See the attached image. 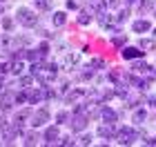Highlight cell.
<instances>
[{
  "label": "cell",
  "instance_id": "obj_42",
  "mask_svg": "<svg viewBox=\"0 0 156 147\" xmlns=\"http://www.w3.org/2000/svg\"><path fill=\"white\" fill-rule=\"evenodd\" d=\"M2 11H5V5H0V16H2Z\"/></svg>",
  "mask_w": 156,
  "mask_h": 147
},
{
  "label": "cell",
  "instance_id": "obj_5",
  "mask_svg": "<svg viewBox=\"0 0 156 147\" xmlns=\"http://www.w3.org/2000/svg\"><path fill=\"white\" fill-rule=\"evenodd\" d=\"M16 105V98L9 89H0V111H9Z\"/></svg>",
  "mask_w": 156,
  "mask_h": 147
},
{
  "label": "cell",
  "instance_id": "obj_23",
  "mask_svg": "<svg viewBox=\"0 0 156 147\" xmlns=\"http://www.w3.org/2000/svg\"><path fill=\"white\" fill-rule=\"evenodd\" d=\"M25 145H38V131H29V134H25Z\"/></svg>",
  "mask_w": 156,
  "mask_h": 147
},
{
  "label": "cell",
  "instance_id": "obj_38",
  "mask_svg": "<svg viewBox=\"0 0 156 147\" xmlns=\"http://www.w3.org/2000/svg\"><path fill=\"white\" fill-rule=\"evenodd\" d=\"M67 9H78V2L76 0H67Z\"/></svg>",
  "mask_w": 156,
  "mask_h": 147
},
{
  "label": "cell",
  "instance_id": "obj_22",
  "mask_svg": "<svg viewBox=\"0 0 156 147\" xmlns=\"http://www.w3.org/2000/svg\"><path fill=\"white\" fill-rule=\"evenodd\" d=\"M36 5V11H49L51 9V0H34Z\"/></svg>",
  "mask_w": 156,
  "mask_h": 147
},
{
  "label": "cell",
  "instance_id": "obj_6",
  "mask_svg": "<svg viewBox=\"0 0 156 147\" xmlns=\"http://www.w3.org/2000/svg\"><path fill=\"white\" fill-rule=\"evenodd\" d=\"M116 134H118L116 123H103L101 127H98V136H101V138H107V141H112V138H116Z\"/></svg>",
  "mask_w": 156,
  "mask_h": 147
},
{
  "label": "cell",
  "instance_id": "obj_26",
  "mask_svg": "<svg viewBox=\"0 0 156 147\" xmlns=\"http://www.w3.org/2000/svg\"><path fill=\"white\" fill-rule=\"evenodd\" d=\"M140 74H143L147 80H156V67H150V65H147V67H145Z\"/></svg>",
  "mask_w": 156,
  "mask_h": 147
},
{
  "label": "cell",
  "instance_id": "obj_32",
  "mask_svg": "<svg viewBox=\"0 0 156 147\" xmlns=\"http://www.w3.org/2000/svg\"><path fill=\"white\" fill-rule=\"evenodd\" d=\"M38 49H40V54L45 56V58L49 56V45H47V43H40V45H38Z\"/></svg>",
  "mask_w": 156,
  "mask_h": 147
},
{
  "label": "cell",
  "instance_id": "obj_28",
  "mask_svg": "<svg viewBox=\"0 0 156 147\" xmlns=\"http://www.w3.org/2000/svg\"><path fill=\"white\" fill-rule=\"evenodd\" d=\"M69 118H72V116H69L67 111H58V114H56V125H65Z\"/></svg>",
  "mask_w": 156,
  "mask_h": 147
},
{
  "label": "cell",
  "instance_id": "obj_2",
  "mask_svg": "<svg viewBox=\"0 0 156 147\" xmlns=\"http://www.w3.org/2000/svg\"><path fill=\"white\" fill-rule=\"evenodd\" d=\"M87 123H89V116L80 114V111H74V116L69 118V127H72L74 131H85L87 129Z\"/></svg>",
  "mask_w": 156,
  "mask_h": 147
},
{
  "label": "cell",
  "instance_id": "obj_33",
  "mask_svg": "<svg viewBox=\"0 0 156 147\" xmlns=\"http://www.w3.org/2000/svg\"><path fill=\"white\" fill-rule=\"evenodd\" d=\"M145 67H147L145 62H140V60H136V62H134V67H132V69H134V72H138V74H140V72H143Z\"/></svg>",
  "mask_w": 156,
  "mask_h": 147
},
{
  "label": "cell",
  "instance_id": "obj_14",
  "mask_svg": "<svg viewBox=\"0 0 156 147\" xmlns=\"http://www.w3.org/2000/svg\"><path fill=\"white\" fill-rule=\"evenodd\" d=\"M96 18H98V25H101V27H107V29H109V27L114 25V18L107 13V9L101 11V13H96Z\"/></svg>",
  "mask_w": 156,
  "mask_h": 147
},
{
  "label": "cell",
  "instance_id": "obj_41",
  "mask_svg": "<svg viewBox=\"0 0 156 147\" xmlns=\"http://www.w3.org/2000/svg\"><path fill=\"white\" fill-rule=\"evenodd\" d=\"M5 85H7L5 82V74H0V89H5Z\"/></svg>",
  "mask_w": 156,
  "mask_h": 147
},
{
  "label": "cell",
  "instance_id": "obj_35",
  "mask_svg": "<svg viewBox=\"0 0 156 147\" xmlns=\"http://www.w3.org/2000/svg\"><path fill=\"white\" fill-rule=\"evenodd\" d=\"M78 145H91V136H87V134H85V136L80 138V141H78Z\"/></svg>",
  "mask_w": 156,
  "mask_h": 147
},
{
  "label": "cell",
  "instance_id": "obj_18",
  "mask_svg": "<svg viewBox=\"0 0 156 147\" xmlns=\"http://www.w3.org/2000/svg\"><path fill=\"white\" fill-rule=\"evenodd\" d=\"M138 47L143 49V51H154V49H156V40L154 38H143L138 43Z\"/></svg>",
  "mask_w": 156,
  "mask_h": 147
},
{
  "label": "cell",
  "instance_id": "obj_37",
  "mask_svg": "<svg viewBox=\"0 0 156 147\" xmlns=\"http://www.w3.org/2000/svg\"><path fill=\"white\" fill-rule=\"evenodd\" d=\"M150 9H152V2H147V0H145V2H143V5H140V11H143V13H145V11H150Z\"/></svg>",
  "mask_w": 156,
  "mask_h": 147
},
{
  "label": "cell",
  "instance_id": "obj_31",
  "mask_svg": "<svg viewBox=\"0 0 156 147\" xmlns=\"http://www.w3.org/2000/svg\"><path fill=\"white\" fill-rule=\"evenodd\" d=\"M2 27H5L7 31H11L13 29V20L11 18H2Z\"/></svg>",
  "mask_w": 156,
  "mask_h": 147
},
{
  "label": "cell",
  "instance_id": "obj_17",
  "mask_svg": "<svg viewBox=\"0 0 156 147\" xmlns=\"http://www.w3.org/2000/svg\"><path fill=\"white\" fill-rule=\"evenodd\" d=\"M25 72V65H23V60L20 58H11V74H16V76H23Z\"/></svg>",
  "mask_w": 156,
  "mask_h": 147
},
{
  "label": "cell",
  "instance_id": "obj_44",
  "mask_svg": "<svg viewBox=\"0 0 156 147\" xmlns=\"http://www.w3.org/2000/svg\"><path fill=\"white\" fill-rule=\"evenodd\" d=\"M5 2H7V0H0V5H5Z\"/></svg>",
  "mask_w": 156,
  "mask_h": 147
},
{
  "label": "cell",
  "instance_id": "obj_16",
  "mask_svg": "<svg viewBox=\"0 0 156 147\" xmlns=\"http://www.w3.org/2000/svg\"><path fill=\"white\" fill-rule=\"evenodd\" d=\"M147 121V111L145 109H134V114H132V123H136V125H143Z\"/></svg>",
  "mask_w": 156,
  "mask_h": 147
},
{
  "label": "cell",
  "instance_id": "obj_40",
  "mask_svg": "<svg viewBox=\"0 0 156 147\" xmlns=\"http://www.w3.org/2000/svg\"><path fill=\"white\" fill-rule=\"evenodd\" d=\"M147 103H150V105H152V107H156V94H152L150 98H147Z\"/></svg>",
  "mask_w": 156,
  "mask_h": 147
},
{
  "label": "cell",
  "instance_id": "obj_39",
  "mask_svg": "<svg viewBox=\"0 0 156 147\" xmlns=\"http://www.w3.org/2000/svg\"><path fill=\"white\" fill-rule=\"evenodd\" d=\"M145 145H150V147H156V138H145Z\"/></svg>",
  "mask_w": 156,
  "mask_h": 147
},
{
  "label": "cell",
  "instance_id": "obj_10",
  "mask_svg": "<svg viewBox=\"0 0 156 147\" xmlns=\"http://www.w3.org/2000/svg\"><path fill=\"white\" fill-rule=\"evenodd\" d=\"M120 54H123V58H125V60H136V58H140V56H143L145 51H143L140 47H125Z\"/></svg>",
  "mask_w": 156,
  "mask_h": 147
},
{
  "label": "cell",
  "instance_id": "obj_8",
  "mask_svg": "<svg viewBox=\"0 0 156 147\" xmlns=\"http://www.w3.org/2000/svg\"><path fill=\"white\" fill-rule=\"evenodd\" d=\"M45 141H47V145H54V143L60 141V129H58V125H49V127L45 129Z\"/></svg>",
  "mask_w": 156,
  "mask_h": 147
},
{
  "label": "cell",
  "instance_id": "obj_43",
  "mask_svg": "<svg viewBox=\"0 0 156 147\" xmlns=\"http://www.w3.org/2000/svg\"><path fill=\"white\" fill-rule=\"evenodd\" d=\"M125 2H127V5H132V2H136V0H125Z\"/></svg>",
  "mask_w": 156,
  "mask_h": 147
},
{
  "label": "cell",
  "instance_id": "obj_30",
  "mask_svg": "<svg viewBox=\"0 0 156 147\" xmlns=\"http://www.w3.org/2000/svg\"><path fill=\"white\" fill-rule=\"evenodd\" d=\"M127 16H129V9H127V11H120V13H118V16L114 18V23H116V25H120V23H123V20L127 18Z\"/></svg>",
  "mask_w": 156,
  "mask_h": 147
},
{
  "label": "cell",
  "instance_id": "obj_34",
  "mask_svg": "<svg viewBox=\"0 0 156 147\" xmlns=\"http://www.w3.org/2000/svg\"><path fill=\"white\" fill-rule=\"evenodd\" d=\"M60 145H65V147H69V145H74V141H72V136H65V138H60Z\"/></svg>",
  "mask_w": 156,
  "mask_h": 147
},
{
  "label": "cell",
  "instance_id": "obj_4",
  "mask_svg": "<svg viewBox=\"0 0 156 147\" xmlns=\"http://www.w3.org/2000/svg\"><path fill=\"white\" fill-rule=\"evenodd\" d=\"M49 123V109L47 107H40L38 111H34L31 114V127H42V125H47Z\"/></svg>",
  "mask_w": 156,
  "mask_h": 147
},
{
  "label": "cell",
  "instance_id": "obj_11",
  "mask_svg": "<svg viewBox=\"0 0 156 147\" xmlns=\"http://www.w3.org/2000/svg\"><path fill=\"white\" fill-rule=\"evenodd\" d=\"M85 96V89H72L69 87V92L65 94V100H67V105H76V100H80V98Z\"/></svg>",
  "mask_w": 156,
  "mask_h": 147
},
{
  "label": "cell",
  "instance_id": "obj_12",
  "mask_svg": "<svg viewBox=\"0 0 156 147\" xmlns=\"http://www.w3.org/2000/svg\"><path fill=\"white\" fill-rule=\"evenodd\" d=\"M132 29H134V31H136V33H147V31H150V29H152V25H150V23H147V20H145V18H140V20H134V25H132Z\"/></svg>",
  "mask_w": 156,
  "mask_h": 147
},
{
  "label": "cell",
  "instance_id": "obj_15",
  "mask_svg": "<svg viewBox=\"0 0 156 147\" xmlns=\"http://www.w3.org/2000/svg\"><path fill=\"white\" fill-rule=\"evenodd\" d=\"M34 80H36V76L34 74H29V76H18V85H20V89H29L31 85H34Z\"/></svg>",
  "mask_w": 156,
  "mask_h": 147
},
{
  "label": "cell",
  "instance_id": "obj_1",
  "mask_svg": "<svg viewBox=\"0 0 156 147\" xmlns=\"http://www.w3.org/2000/svg\"><path fill=\"white\" fill-rule=\"evenodd\" d=\"M16 20L23 27H36L40 23V16L34 9H29V7H18V11H16Z\"/></svg>",
  "mask_w": 156,
  "mask_h": 147
},
{
  "label": "cell",
  "instance_id": "obj_19",
  "mask_svg": "<svg viewBox=\"0 0 156 147\" xmlns=\"http://www.w3.org/2000/svg\"><path fill=\"white\" fill-rule=\"evenodd\" d=\"M27 60H31V62H38V60H45V56L40 54V49H27V56H25Z\"/></svg>",
  "mask_w": 156,
  "mask_h": 147
},
{
  "label": "cell",
  "instance_id": "obj_25",
  "mask_svg": "<svg viewBox=\"0 0 156 147\" xmlns=\"http://www.w3.org/2000/svg\"><path fill=\"white\" fill-rule=\"evenodd\" d=\"M29 116H31V109H29V107H25V109H20L18 114H16V121H18V123H25Z\"/></svg>",
  "mask_w": 156,
  "mask_h": 147
},
{
  "label": "cell",
  "instance_id": "obj_24",
  "mask_svg": "<svg viewBox=\"0 0 156 147\" xmlns=\"http://www.w3.org/2000/svg\"><path fill=\"white\" fill-rule=\"evenodd\" d=\"M78 65V54H67V58H65V67L67 69H72Z\"/></svg>",
  "mask_w": 156,
  "mask_h": 147
},
{
  "label": "cell",
  "instance_id": "obj_20",
  "mask_svg": "<svg viewBox=\"0 0 156 147\" xmlns=\"http://www.w3.org/2000/svg\"><path fill=\"white\" fill-rule=\"evenodd\" d=\"M51 23H54V27H62L67 23V16H65V11H56L54 16H51Z\"/></svg>",
  "mask_w": 156,
  "mask_h": 147
},
{
  "label": "cell",
  "instance_id": "obj_3",
  "mask_svg": "<svg viewBox=\"0 0 156 147\" xmlns=\"http://www.w3.org/2000/svg\"><path fill=\"white\" fill-rule=\"evenodd\" d=\"M136 138H138V131H134L132 127H118L116 141H118L120 145H132Z\"/></svg>",
  "mask_w": 156,
  "mask_h": 147
},
{
  "label": "cell",
  "instance_id": "obj_9",
  "mask_svg": "<svg viewBox=\"0 0 156 147\" xmlns=\"http://www.w3.org/2000/svg\"><path fill=\"white\" fill-rule=\"evenodd\" d=\"M94 16H96V11L91 9V5H89V7H85V9L78 11V23H80V25H89Z\"/></svg>",
  "mask_w": 156,
  "mask_h": 147
},
{
  "label": "cell",
  "instance_id": "obj_29",
  "mask_svg": "<svg viewBox=\"0 0 156 147\" xmlns=\"http://www.w3.org/2000/svg\"><path fill=\"white\" fill-rule=\"evenodd\" d=\"M89 65L94 67V69H105V60H101V58H94V60L89 62Z\"/></svg>",
  "mask_w": 156,
  "mask_h": 147
},
{
  "label": "cell",
  "instance_id": "obj_45",
  "mask_svg": "<svg viewBox=\"0 0 156 147\" xmlns=\"http://www.w3.org/2000/svg\"><path fill=\"white\" fill-rule=\"evenodd\" d=\"M154 36H156V29H154Z\"/></svg>",
  "mask_w": 156,
  "mask_h": 147
},
{
  "label": "cell",
  "instance_id": "obj_21",
  "mask_svg": "<svg viewBox=\"0 0 156 147\" xmlns=\"http://www.w3.org/2000/svg\"><path fill=\"white\" fill-rule=\"evenodd\" d=\"M11 56L7 54V56H0V74H7V72H11Z\"/></svg>",
  "mask_w": 156,
  "mask_h": 147
},
{
  "label": "cell",
  "instance_id": "obj_46",
  "mask_svg": "<svg viewBox=\"0 0 156 147\" xmlns=\"http://www.w3.org/2000/svg\"><path fill=\"white\" fill-rule=\"evenodd\" d=\"M154 16H156V9H154Z\"/></svg>",
  "mask_w": 156,
  "mask_h": 147
},
{
  "label": "cell",
  "instance_id": "obj_27",
  "mask_svg": "<svg viewBox=\"0 0 156 147\" xmlns=\"http://www.w3.org/2000/svg\"><path fill=\"white\" fill-rule=\"evenodd\" d=\"M125 40H127L125 33H116V36L112 38V45H114V47H123V45H125Z\"/></svg>",
  "mask_w": 156,
  "mask_h": 147
},
{
  "label": "cell",
  "instance_id": "obj_13",
  "mask_svg": "<svg viewBox=\"0 0 156 147\" xmlns=\"http://www.w3.org/2000/svg\"><path fill=\"white\" fill-rule=\"evenodd\" d=\"M116 118H118V114H116L112 107L105 105V107H103V114H101V121H103V123H116Z\"/></svg>",
  "mask_w": 156,
  "mask_h": 147
},
{
  "label": "cell",
  "instance_id": "obj_7",
  "mask_svg": "<svg viewBox=\"0 0 156 147\" xmlns=\"http://www.w3.org/2000/svg\"><path fill=\"white\" fill-rule=\"evenodd\" d=\"M127 82H129L132 87H136V89H140V92H145L147 87H150V80L145 78H138V76H134V74H127Z\"/></svg>",
  "mask_w": 156,
  "mask_h": 147
},
{
  "label": "cell",
  "instance_id": "obj_36",
  "mask_svg": "<svg viewBox=\"0 0 156 147\" xmlns=\"http://www.w3.org/2000/svg\"><path fill=\"white\" fill-rule=\"evenodd\" d=\"M105 5H107L109 9H114V7H118V5H120V0H105Z\"/></svg>",
  "mask_w": 156,
  "mask_h": 147
}]
</instances>
